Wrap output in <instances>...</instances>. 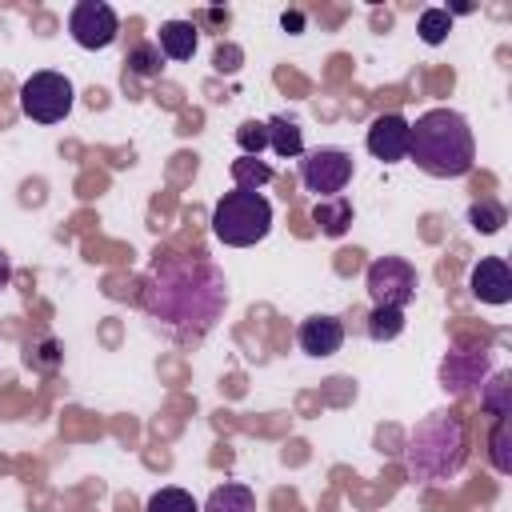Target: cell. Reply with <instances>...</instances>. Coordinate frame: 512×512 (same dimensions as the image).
<instances>
[{"instance_id": "obj_16", "label": "cell", "mask_w": 512, "mask_h": 512, "mask_svg": "<svg viewBox=\"0 0 512 512\" xmlns=\"http://www.w3.org/2000/svg\"><path fill=\"white\" fill-rule=\"evenodd\" d=\"M200 512H256V492L248 484H220L208 492Z\"/></svg>"}, {"instance_id": "obj_9", "label": "cell", "mask_w": 512, "mask_h": 512, "mask_svg": "<svg viewBox=\"0 0 512 512\" xmlns=\"http://www.w3.org/2000/svg\"><path fill=\"white\" fill-rule=\"evenodd\" d=\"M68 32L80 48L96 52V48H108L120 32V20L116 12L104 4V0H80L72 12H68Z\"/></svg>"}, {"instance_id": "obj_1", "label": "cell", "mask_w": 512, "mask_h": 512, "mask_svg": "<svg viewBox=\"0 0 512 512\" xmlns=\"http://www.w3.org/2000/svg\"><path fill=\"white\" fill-rule=\"evenodd\" d=\"M140 304L176 344H196L228 308V280L204 256L168 252L156 256V264L148 268L140 284Z\"/></svg>"}, {"instance_id": "obj_19", "label": "cell", "mask_w": 512, "mask_h": 512, "mask_svg": "<svg viewBox=\"0 0 512 512\" xmlns=\"http://www.w3.org/2000/svg\"><path fill=\"white\" fill-rule=\"evenodd\" d=\"M128 72L132 76H144V80H152V76H160L164 72V52L156 48V40H144V44H136L132 52H128Z\"/></svg>"}, {"instance_id": "obj_25", "label": "cell", "mask_w": 512, "mask_h": 512, "mask_svg": "<svg viewBox=\"0 0 512 512\" xmlns=\"http://www.w3.org/2000/svg\"><path fill=\"white\" fill-rule=\"evenodd\" d=\"M236 144H240V156H260L268 148V128L264 120H244L236 128Z\"/></svg>"}, {"instance_id": "obj_14", "label": "cell", "mask_w": 512, "mask_h": 512, "mask_svg": "<svg viewBox=\"0 0 512 512\" xmlns=\"http://www.w3.org/2000/svg\"><path fill=\"white\" fill-rule=\"evenodd\" d=\"M480 408L492 420L512 416V372H488V380L480 384Z\"/></svg>"}, {"instance_id": "obj_26", "label": "cell", "mask_w": 512, "mask_h": 512, "mask_svg": "<svg viewBox=\"0 0 512 512\" xmlns=\"http://www.w3.org/2000/svg\"><path fill=\"white\" fill-rule=\"evenodd\" d=\"M212 64H216L220 72H236V68H240V48H236V44H220L216 56H212Z\"/></svg>"}, {"instance_id": "obj_23", "label": "cell", "mask_w": 512, "mask_h": 512, "mask_svg": "<svg viewBox=\"0 0 512 512\" xmlns=\"http://www.w3.org/2000/svg\"><path fill=\"white\" fill-rule=\"evenodd\" d=\"M416 32H420L424 44H444L448 32H452V12H448V8H424Z\"/></svg>"}, {"instance_id": "obj_28", "label": "cell", "mask_w": 512, "mask_h": 512, "mask_svg": "<svg viewBox=\"0 0 512 512\" xmlns=\"http://www.w3.org/2000/svg\"><path fill=\"white\" fill-rule=\"evenodd\" d=\"M280 24H284V32H292V36H296V32H304V12H284V16H280Z\"/></svg>"}, {"instance_id": "obj_3", "label": "cell", "mask_w": 512, "mask_h": 512, "mask_svg": "<svg viewBox=\"0 0 512 512\" xmlns=\"http://www.w3.org/2000/svg\"><path fill=\"white\" fill-rule=\"evenodd\" d=\"M468 460V428L452 412H428L404 440V472L420 484L452 480Z\"/></svg>"}, {"instance_id": "obj_10", "label": "cell", "mask_w": 512, "mask_h": 512, "mask_svg": "<svg viewBox=\"0 0 512 512\" xmlns=\"http://www.w3.org/2000/svg\"><path fill=\"white\" fill-rule=\"evenodd\" d=\"M368 152L384 164H400L408 160V120L400 112H380L372 124H368V136H364Z\"/></svg>"}, {"instance_id": "obj_22", "label": "cell", "mask_w": 512, "mask_h": 512, "mask_svg": "<svg viewBox=\"0 0 512 512\" xmlns=\"http://www.w3.org/2000/svg\"><path fill=\"white\" fill-rule=\"evenodd\" d=\"M144 512H200V504L192 500V492L184 488H156L144 504Z\"/></svg>"}, {"instance_id": "obj_17", "label": "cell", "mask_w": 512, "mask_h": 512, "mask_svg": "<svg viewBox=\"0 0 512 512\" xmlns=\"http://www.w3.org/2000/svg\"><path fill=\"white\" fill-rule=\"evenodd\" d=\"M312 220H316V228H320L324 236H344V232H348V224H352V204H348L344 196L316 200Z\"/></svg>"}, {"instance_id": "obj_21", "label": "cell", "mask_w": 512, "mask_h": 512, "mask_svg": "<svg viewBox=\"0 0 512 512\" xmlns=\"http://www.w3.org/2000/svg\"><path fill=\"white\" fill-rule=\"evenodd\" d=\"M468 224H472L476 232L492 236V232H500V228L508 224V212H504V204H496V200H472V208H468Z\"/></svg>"}, {"instance_id": "obj_5", "label": "cell", "mask_w": 512, "mask_h": 512, "mask_svg": "<svg viewBox=\"0 0 512 512\" xmlns=\"http://www.w3.org/2000/svg\"><path fill=\"white\" fill-rule=\"evenodd\" d=\"M76 104V88L64 72H32L20 84V112L36 124H60Z\"/></svg>"}, {"instance_id": "obj_18", "label": "cell", "mask_w": 512, "mask_h": 512, "mask_svg": "<svg viewBox=\"0 0 512 512\" xmlns=\"http://www.w3.org/2000/svg\"><path fill=\"white\" fill-rule=\"evenodd\" d=\"M272 180V164H264L260 156H240L232 160V184L240 192H260Z\"/></svg>"}, {"instance_id": "obj_7", "label": "cell", "mask_w": 512, "mask_h": 512, "mask_svg": "<svg viewBox=\"0 0 512 512\" xmlns=\"http://www.w3.org/2000/svg\"><path fill=\"white\" fill-rule=\"evenodd\" d=\"M352 180V156L344 148H312L300 160V184L316 200H332L348 188Z\"/></svg>"}, {"instance_id": "obj_20", "label": "cell", "mask_w": 512, "mask_h": 512, "mask_svg": "<svg viewBox=\"0 0 512 512\" xmlns=\"http://www.w3.org/2000/svg\"><path fill=\"white\" fill-rule=\"evenodd\" d=\"M404 332V308H372L368 312V336L376 344H388Z\"/></svg>"}, {"instance_id": "obj_6", "label": "cell", "mask_w": 512, "mask_h": 512, "mask_svg": "<svg viewBox=\"0 0 512 512\" xmlns=\"http://www.w3.org/2000/svg\"><path fill=\"white\" fill-rule=\"evenodd\" d=\"M372 308H408L416 300V268L404 256H376L364 272Z\"/></svg>"}, {"instance_id": "obj_11", "label": "cell", "mask_w": 512, "mask_h": 512, "mask_svg": "<svg viewBox=\"0 0 512 512\" xmlns=\"http://www.w3.org/2000/svg\"><path fill=\"white\" fill-rule=\"evenodd\" d=\"M468 288L484 304H508L512 300V268L504 256H480L468 272Z\"/></svg>"}, {"instance_id": "obj_4", "label": "cell", "mask_w": 512, "mask_h": 512, "mask_svg": "<svg viewBox=\"0 0 512 512\" xmlns=\"http://www.w3.org/2000/svg\"><path fill=\"white\" fill-rule=\"evenodd\" d=\"M212 232L228 248H248L260 244L272 232V204L260 192H224L212 208Z\"/></svg>"}, {"instance_id": "obj_2", "label": "cell", "mask_w": 512, "mask_h": 512, "mask_svg": "<svg viewBox=\"0 0 512 512\" xmlns=\"http://www.w3.org/2000/svg\"><path fill=\"white\" fill-rule=\"evenodd\" d=\"M408 160L436 180L468 176L476 164V140L468 120L456 108H428L416 124H408Z\"/></svg>"}, {"instance_id": "obj_13", "label": "cell", "mask_w": 512, "mask_h": 512, "mask_svg": "<svg viewBox=\"0 0 512 512\" xmlns=\"http://www.w3.org/2000/svg\"><path fill=\"white\" fill-rule=\"evenodd\" d=\"M200 28L192 24V20H164L160 24V40H156V48L164 52V60H192V52H196V36Z\"/></svg>"}, {"instance_id": "obj_29", "label": "cell", "mask_w": 512, "mask_h": 512, "mask_svg": "<svg viewBox=\"0 0 512 512\" xmlns=\"http://www.w3.org/2000/svg\"><path fill=\"white\" fill-rule=\"evenodd\" d=\"M8 280H12V260H8V252L0 248V288H4Z\"/></svg>"}, {"instance_id": "obj_15", "label": "cell", "mask_w": 512, "mask_h": 512, "mask_svg": "<svg viewBox=\"0 0 512 512\" xmlns=\"http://www.w3.org/2000/svg\"><path fill=\"white\" fill-rule=\"evenodd\" d=\"M264 128H268V148L276 152V156H304V132H300V124L296 120H288V116H272V120H264Z\"/></svg>"}, {"instance_id": "obj_8", "label": "cell", "mask_w": 512, "mask_h": 512, "mask_svg": "<svg viewBox=\"0 0 512 512\" xmlns=\"http://www.w3.org/2000/svg\"><path fill=\"white\" fill-rule=\"evenodd\" d=\"M492 372V352L484 344H452L440 360V388L448 396H472Z\"/></svg>"}, {"instance_id": "obj_24", "label": "cell", "mask_w": 512, "mask_h": 512, "mask_svg": "<svg viewBox=\"0 0 512 512\" xmlns=\"http://www.w3.org/2000/svg\"><path fill=\"white\" fill-rule=\"evenodd\" d=\"M488 460H492V468H496L500 476H508V472H512V452H508V416H500V420L492 424V432H488Z\"/></svg>"}, {"instance_id": "obj_27", "label": "cell", "mask_w": 512, "mask_h": 512, "mask_svg": "<svg viewBox=\"0 0 512 512\" xmlns=\"http://www.w3.org/2000/svg\"><path fill=\"white\" fill-rule=\"evenodd\" d=\"M28 360H40V368L56 364V340H44L40 348H28Z\"/></svg>"}, {"instance_id": "obj_12", "label": "cell", "mask_w": 512, "mask_h": 512, "mask_svg": "<svg viewBox=\"0 0 512 512\" xmlns=\"http://www.w3.org/2000/svg\"><path fill=\"white\" fill-rule=\"evenodd\" d=\"M296 340H300V352L324 360V356H336V352H340V344H344V324H340L336 316H308V320H300Z\"/></svg>"}]
</instances>
